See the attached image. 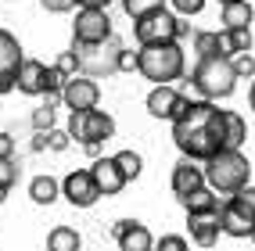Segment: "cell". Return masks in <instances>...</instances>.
<instances>
[{"label": "cell", "mask_w": 255, "mask_h": 251, "mask_svg": "<svg viewBox=\"0 0 255 251\" xmlns=\"http://www.w3.org/2000/svg\"><path fill=\"white\" fill-rule=\"evenodd\" d=\"M223 122H227V108H216V100L205 97H187L183 111L173 119V144L180 147L183 158L205 165L219 151H227Z\"/></svg>", "instance_id": "cell-1"}, {"label": "cell", "mask_w": 255, "mask_h": 251, "mask_svg": "<svg viewBox=\"0 0 255 251\" xmlns=\"http://www.w3.org/2000/svg\"><path fill=\"white\" fill-rule=\"evenodd\" d=\"M205 179L219 197H234L237 190L252 187V162L241 151H219L205 162Z\"/></svg>", "instance_id": "cell-2"}, {"label": "cell", "mask_w": 255, "mask_h": 251, "mask_svg": "<svg viewBox=\"0 0 255 251\" xmlns=\"http://www.w3.org/2000/svg\"><path fill=\"white\" fill-rule=\"evenodd\" d=\"M144 79H151L155 86H173L176 79L187 72V54L180 40L176 43H155V47H140V69Z\"/></svg>", "instance_id": "cell-3"}, {"label": "cell", "mask_w": 255, "mask_h": 251, "mask_svg": "<svg viewBox=\"0 0 255 251\" xmlns=\"http://www.w3.org/2000/svg\"><path fill=\"white\" fill-rule=\"evenodd\" d=\"M237 69H234V58H198L194 72H191V83L198 97L205 100H227L234 90H237Z\"/></svg>", "instance_id": "cell-4"}, {"label": "cell", "mask_w": 255, "mask_h": 251, "mask_svg": "<svg viewBox=\"0 0 255 251\" xmlns=\"http://www.w3.org/2000/svg\"><path fill=\"white\" fill-rule=\"evenodd\" d=\"M72 50L79 54V76L105 79V76L119 72V58H123L126 43L119 36H108L105 43H72Z\"/></svg>", "instance_id": "cell-5"}, {"label": "cell", "mask_w": 255, "mask_h": 251, "mask_svg": "<svg viewBox=\"0 0 255 251\" xmlns=\"http://www.w3.org/2000/svg\"><path fill=\"white\" fill-rule=\"evenodd\" d=\"M69 137L83 147H101L105 140L115 137V119L101 108H90V111H72L69 115Z\"/></svg>", "instance_id": "cell-6"}, {"label": "cell", "mask_w": 255, "mask_h": 251, "mask_svg": "<svg viewBox=\"0 0 255 251\" xmlns=\"http://www.w3.org/2000/svg\"><path fill=\"white\" fill-rule=\"evenodd\" d=\"M133 36H137L140 47H155V43H176L180 40V14L176 11H151L144 18L133 22Z\"/></svg>", "instance_id": "cell-7"}, {"label": "cell", "mask_w": 255, "mask_h": 251, "mask_svg": "<svg viewBox=\"0 0 255 251\" xmlns=\"http://www.w3.org/2000/svg\"><path fill=\"white\" fill-rule=\"evenodd\" d=\"M112 32V18L105 7H79L72 22V43H105Z\"/></svg>", "instance_id": "cell-8"}, {"label": "cell", "mask_w": 255, "mask_h": 251, "mask_svg": "<svg viewBox=\"0 0 255 251\" xmlns=\"http://www.w3.org/2000/svg\"><path fill=\"white\" fill-rule=\"evenodd\" d=\"M22 43L14 32L7 29H0V97L11 93V90H18V69H22Z\"/></svg>", "instance_id": "cell-9"}, {"label": "cell", "mask_w": 255, "mask_h": 251, "mask_svg": "<svg viewBox=\"0 0 255 251\" xmlns=\"http://www.w3.org/2000/svg\"><path fill=\"white\" fill-rule=\"evenodd\" d=\"M61 197L69 201L72 208H90V205H97L105 194L97 190L90 169H76V172H69V176L61 179Z\"/></svg>", "instance_id": "cell-10"}, {"label": "cell", "mask_w": 255, "mask_h": 251, "mask_svg": "<svg viewBox=\"0 0 255 251\" xmlns=\"http://www.w3.org/2000/svg\"><path fill=\"white\" fill-rule=\"evenodd\" d=\"M187 97H191V93H180L176 86H151V93H147V115H151V119L173 122L176 115L183 111Z\"/></svg>", "instance_id": "cell-11"}, {"label": "cell", "mask_w": 255, "mask_h": 251, "mask_svg": "<svg viewBox=\"0 0 255 251\" xmlns=\"http://www.w3.org/2000/svg\"><path fill=\"white\" fill-rule=\"evenodd\" d=\"M61 100H65V108H69V111H90V108H97V100H101L97 79H87V76L69 79V83H65Z\"/></svg>", "instance_id": "cell-12"}, {"label": "cell", "mask_w": 255, "mask_h": 251, "mask_svg": "<svg viewBox=\"0 0 255 251\" xmlns=\"http://www.w3.org/2000/svg\"><path fill=\"white\" fill-rule=\"evenodd\" d=\"M205 165L201 162H191V158H180L176 165H173V176H169V187H173V194L176 197H183V194H194L198 187H205Z\"/></svg>", "instance_id": "cell-13"}, {"label": "cell", "mask_w": 255, "mask_h": 251, "mask_svg": "<svg viewBox=\"0 0 255 251\" xmlns=\"http://www.w3.org/2000/svg\"><path fill=\"white\" fill-rule=\"evenodd\" d=\"M112 237L119 241L123 251H155V237L144 223H133V219H119L112 226Z\"/></svg>", "instance_id": "cell-14"}, {"label": "cell", "mask_w": 255, "mask_h": 251, "mask_svg": "<svg viewBox=\"0 0 255 251\" xmlns=\"http://www.w3.org/2000/svg\"><path fill=\"white\" fill-rule=\"evenodd\" d=\"M90 176H94V183H97V190L105 194V197H115L119 190L126 187V176H123V169H119V162H115V155L112 158H94V165H90Z\"/></svg>", "instance_id": "cell-15"}, {"label": "cell", "mask_w": 255, "mask_h": 251, "mask_svg": "<svg viewBox=\"0 0 255 251\" xmlns=\"http://www.w3.org/2000/svg\"><path fill=\"white\" fill-rule=\"evenodd\" d=\"M187 230H191V241L198 248H212L223 233V219H219V212H194L187 215Z\"/></svg>", "instance_id": "cell-16"}, {"label": "cell", "mask_w": 255, "mask_h": 251, "mask_svg": "<svg viewBox=\"0 0 255 251\" xmlns=\"http://www.w3.org/2000/svg\"><path fill=\"white\" fill-rule=\"evenodd\" d=\"M18 93L25 97H40L47 93V65L36 58H25L22 69H18Z\"/></svg>", "instance_id": "cell-17"}, {"label": "cell", "mask_w": 255, "mask_h": 251, "mask_svg": "<svg viewBox=\"0 0 255 251\" xmlns=\"http://www.w3.org/2000/svg\"><path fill=\"white\" fill-rule=\"evenodd\" d=\"M176 201L183 205V212H187V215H194V212H219L227 197H219V194L209 187V183H205V187H198L194 194H183V197H176Z\"/></svg>", "instance_id": "cell-18"}, {"label": "cell", "mask_w": 255, "mask_h": 251, "mask_svg": "<svg viewBox=\"0 0 255 251\" xmlns=\"http://www.w3.org/2000/svg\"><path fill=\"white\" fill-rule=\"evenodd\" d=\"M252 18L255 11L248 0H237V4H227L223 14H219V22H223V29H252Z\"/></svg>", "instance_id": "cell-19"}, {"label": "cell", "mask_w": 255, "mask_h": 251, "mask_svg": "<svg viewBox=\"0 0 255 251\" xmlns=\"http://www.w3.org/2000/svg\"><path fill=\"white\" fill-rule=\"evenodd\" d=\"M29 197L36 201V205H54V201L61 197V183H58L54 176H32Z\"/></svg>", "instance_id": "cell-20"}, {"label": "cell", "mask_w": 255, "mask_h": 251, "mask_svg": "<svg viewBox=\"0 0 255 251\" xmlns=\"http://www.w3.org/2000/svg\"><path fill=\"white\" fill-rule=\"evenodd\" d=\"M79 248H83V237L72 226H54L47 233V251H79Z\"/></svg>", "instance_id": "cell-21"}, {"label": "cell", "mask_w": 255, "mask_h": 251, "mask_svg": "<svg viewBox=\"0 0 255 251\" xmlns=\"http://www.w3.org/2000/svg\"><path fill=\"white\" fill-rule=\"evenodd\" d=\"M223 133H227V151H241L245 137H248V126L237 111H227V122H223Z\"/></svg>", "instance_id": "cell-22"}, {"label": "cell", "mask_w": 255, "mask_h": 251, "mask_svg": "<svg viewBox=\"0 0 255 251\" xmlns=\"http://www.w3.org/2000/svg\"><path fill=\"white\" fill-rule=\"evenodd\" d=\"M115 162H119V169H123V176H126V179H137V176H140V169H144V158L137 155V151H119Z\"/></svg>", "instance_id": "cell-23"}, {"label": "cell", "mask_w": 255, "mask_h": 251, "mask_svg": "<svg viewBox=\"0 0 255 251\" xmlns=\"http://www.w3.org/2000/svg\"><path fill=\"white\" fill-rule=\"evenodd\" d=\"M194 54L198 58H216L219 54V32H194Z\"/></svg>", "instance_id": "cell-24"}, {"label": "cell", "mask_w": 255, "mask_h": 251, "mask_svg": "<svg viewBox=\"0 0 255 251\" xmlns=\"http://www.w3.org/2000/svg\"><path fill=\"white\" fill-rule=\"evenodd\" d=\"M158 7H165V0H123V11L133 22L144 18V14H151V11H158Z\"/></svg>", "instance_id": "cell-25"}, {"label": "cell", "mask_w": 255, "mask_h": 251, "mask_svg": "<svg viewBox=\"0 0 255 251\" xmlns=\"http://www.w3.org/2000/svg\"><path fill=\"white\" fill-rule=\"evenodd\" d=\"M54 111L58 108H50V104L36 108V111H32V129H36V133H50V129H54Z\"/></svg>", "instance_id": "cell-26"}, {"label": "cell", "mask_w": 255, "mask_h": 251, "mask_svg": "<svg viewBox=\"0 0 255 251\" xmlns=\"http://www.w3.org/2000/svg\"><path fill=\"white\" fill-rule=\"evenodd\" d=\"M54 65H58V72H61L65 79H76V76H79V54H76V50H65Z\"/></svg>", "instance_id": "cell-27"}, {"label": "cell", "mask_w": 255, "mask_h": 251, "mask_svg": "<svg viewBox=\"0 0 255 251\" xmlns=\"http://www.w3.org/2000/svg\"><path fill=\"white\" fill-rule=\"evenodd\" d=\"M14 183H18V165H14V158H0V187L11 190Z\"/></svg>", "instance_id": "cell-28"}, {"label": "cell", "mask_w": 255, "mask_h": 251, "mask_svg": "<svg viewBox=\"0 0 255 251\" xmlns=\"http://www.w3.org/2000/svg\"><path fill=\"white\" fill-rule=\"evenodd\" d=\"M155 251H191V244H187L183 233H165V237L155 244Z\"/></svg>", "instance_id": "cell-29"}, {"label": "cell", "mask_w": 255, "mask_h": 251, "mask_svg": "<svg viewBox=\"0 0 255 251\" xmlns=\"http://www.w3.org/2000/svg\"><path fill=\"white\" fill-rule=\"evenodd\" d=\"M227 32H230V43H234L237 54H248L252 50V29H227Z\"/></svg>", "instance_id": "cell-30"}, {"label": "cell", "mask_w": 255, "mask_h": 251, "mask_svg": "<svg viewBox=\"0 0 255 251\" xmlns=\"http://www.w3.org/2000/svg\"><path fill=\"white\" fill-rule=\"evenodd\" d=\"M72 144V137H69V129H50L47 133V151H65V147H69Z\"/></svg>", "instance_id": "cell-31"}, {"label": "cell", "mask_w": 255, "mask_h": 251, "mask_svg": "<svg viewBox=\"0 0 255 251\" xmlns=\"http://www.w3.org/2000/svg\"><path fill=\"white\" fill-rule=\"evenodd\" d=\"M201 7H205V0H173V11L180 14V18H191V14H201Z\"/></svg>", "instance_id": "cell-32"}, {"label": "cell", "mask_w": 255, "mask_h": 251, "mask_svg": "<svg viewBox=\"0 0 255 251\" xmlns=\"http://www.w3.org/2000/svg\"><path fill=\"white\" fill-rule=\"evenodd\" d=\"M234 69H237L241 79H255V58L252 54H237L234 58Z\"/></svg>", "instance_id": "cell-33"}, {"label": "cell", "mask_w": 255, "mask_h": 251, "mask_svg": "<svg viewBox=\"0 0 255 251\" xmlns=\"http://www.w3.org/2000/svg\"><path fill=\"white\" fill-rule=\"evenodd\" d=\"M140 69V50H123L119 58V72H137Z\"/></svg>", "instance_id": "cell-34"}, {"label": "cell", "mask_w": 255, "mask_h": 251, "mask_svg": "<svg viewBox=\"0 0 255 251\" xmlns=\"http://www.w3.org/2000/svg\"><path fill=\"white\" fill-rule=\"evenodd\" d=\"M40 4H43V11H50V14H65V11L76 7V0H40Z\"/></svg>", "instance_id": "cell-35"}, {"label": "cell", "mask_w": 255, "mask_h": 251, "mask_svg": "<svg viewBox=\"0 0 255 251\" xmlns=\"http://www.w3.org/2000/svg\"><path fill=\"white\" fill-rule=\"evenodd\" d=\"M219 58H237V50L230 43V32L227 29H219Z\"/></svg>", "instance_id": "cell-36"}, {"label": "cell", "mask_w": 255, "mask_h": 251, "mask_svg": "<svg viewBox=\"0 0 255 251\" xmlns=\"http://www.w3.org/2000/svg\"><path fill=\"white\" fill-rule=\"evenodd\" d=\"M14 155V137L11 133H0V158H11Z\"/></svg>", "instance_id": "cell-37"}, {"label": "cell", "mask_w": 255, "mask_h": 251, "mask_svg": "<svg viewBox=\"0 0 255 251\" xmlns=\"http://www.w3.org/2000/svg\"><path fill=\"white\" fill-rule=\"evenodd\" d=\"M108 4L112 0H76V7H105L108 11Z\"/></svg>", "instance_id": "cell-38"}, {"label": "cell", "mask_w": 255, "mask_h": 251, "mask_svg": "<svg viewBox=\"0 0 255 251\" xmlns=\"http://www.w3.org/2000/svg\"><path fill=\"white\" fill-rule=\"evenodd\" d=\"M32 151H47V133H36V140H32Z\"/></svg>", "instance_id": "cell-39"}, {"label": "cell", "mask_w": 255, "mask_h": 251, "mask_svg": "<svg viewBox=\"0 0 255 251\" xmlns=\"http://www.w3.org/2000/svg\"><path fill=\"white\" fill-rule=\"evenodd\" d=\"M248 104H252V111H255V83H252V90H248Z\"/></svg>", "instance_id": "cell-40"}, {"label": "cell", "mask_w": 255, "mask_h": 251, "mask_svg": "<svg viewBox=\"0 0 255 251\" xmlns=\"http://www.w3.org/2000/svg\"><path fill=\"white\" fill-rule=\"evenodd\" d=\"M227 4H237V0H219V7H227Z\"/></svg>", "instance_id": "cell-41"}, {"label": "cell", "mask_w": 255, "mask_h": 251, "mask_svg": "<svg viewBox=\"0 0 255 251\" xmlns=\"http://www.w3.org/2000/svg\"><path fill=\"white\" fill-rule=\"evenodd\" d=\"M248 241H252V244H255V230H252V237H248Z\"/></svg>", "instance_id": "cell-42"}]
</instances>
